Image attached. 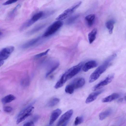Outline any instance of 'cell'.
Segmentation results:
<instances>
[{"mask_svg":"<svg viewBox=\"0 0 126 126\" xmlns=\"http://www.w3.org/2000/svg\"><path fill=\"white\" fill-rule=\"evenodd\" d=\"M117 56L116 54L112 55L103 63L98 67L90 75L89 79V82L90 83H93L98 79L111 64L112 62L116 59Z\"/></svg>","mask_w":126,"mask_h":126,"instance_id":"1","label":"cell"},{"mask_svg":"<svg viewBox=\"0 0 126 126\" xmlns=\"http://www.w3.org/2000/svg\"><path fill=\"white\" fill-rule=\"evenodd\" d=\"M82 3L81 1H78L73 5L65 10L56 19L57 20L61 21L64 20L70 16L77 9Z\"/></svg>","mask_w":126,"mask_h":126,"instance_id":"2","label":"cell"},{"mask_svg":"<svg viewBox=\"0 0 126 126\" xmlns=\"http://www.w3.org/2000/svg\"><path fill=\"white\" fill-rule=\"evenodd\" d=\"M63 24L61 21L58 20L54 22L48 28L43 36L46 37L53 35L62 27Z\"/></svg>","mask_w":126,"mask_h":126,"instance_id":"3","label":"cell"},{"mask_svg":"<svg viewBox=\"0 0 126 126\" xmlns=\"http://www.w3.org/2000/svg\"><path fill=\"white\" fill-rule=\"evenodd\" d=\"M34 109L33 107L30 106L22 110L17 117V124H19L30 116L32 113Z\"/></svg>","mask_w":126,"mask_h":126,"instance_id":"4","label":"cell"},{"mask_svg":"<svg viewBox=\"0 0 126 126\" xmlns=\"http://www.w3.org/2000/svg\"><path fill=\"white\" fill-rule=\"evenodd\" d=\"M84 65V63L81 62L70 68L64 74L68 80L78 74L81 71Z\"/></svg>","mask_w":126,"mask_h":126,"instance_id":"5","label":"cell"},{"mask_svg":"<svg viewBox=\"0 0 126 126\" xmlns=\"http://www.w3.org/2000/svg\"><path fill=\"white\" fill-rule=\"evenodd\" d=\"M14 49V47L13 46L3 49L0 52V61H4L7 59Z\"/></svg>","mask_w":126,"mask_h":126,"instance_id":"6","label":"cell"},{"mask_svg":"<svg viewBox=\"0 0 126 126\" xmlns=\"http://www.w3.org/2000/svg\"><path fill=\"white\" fill-rule=\"evenodd\" d=\"M114 74H112L109 75L105 79L95 86L93 89V91H96L110 84L113 80Z\"/></svg>","mask_w":126,"mask_h":126,"instance_id":"7","label":"cell"},{"mask_svg":"<svg viewBox=\"0 0 126 126\" xmlns=\"http://www.w3.org/2000/svg\"><path fill=\"white\" fill-rule=\"evenodd\" d=\"M73 113V111L71 109L66 112L61 116L57 124V126H60L65 122L69 120Z\"/></svg>","mask_w":126,"mask_h":126,"instance_id":"8","label":"cell"},{"mask_svg":"<svg viewBox=\"0 0 126 126\" xmlns=\"http://www.w3.org/2000/svg\"><path fill=\"white\" fill-rule=\"evenodd\" d=\"M85 80L84 78L79 77L74 79L70 84L75 89L82 87L85 85Z\"/></svg>","mask_w":126,"mask_h":126,"instance_id":"9","label":"cell"},{"mask_svg":"<svg viewBox=\"0 0 126 126\" xmlns=\"http://www.w3.org/2000/svg\"><path fill=\"white\" fill-rule=\"evenodd\" d=\"M41 37H39L31 40L21 45L20 47L22 49H27L35 45L40 40Z\"/></svg>","mask_w":126,"mask_h":126,"instance_id":"10","label":"cell"},{"mask_svg":"<svg viewBox=\"0 0 126 126\" xmlns=\"http://www.w3.org/2000/svg\"><path fill=\"white\" fill-rule=\"evenodd\" d=\"M104 91V89H102L95 92L90 94L86 100V103L89 104L94 101L97 99L98 96L103 92Z\"/></svg>","mask_w":126,"mask_h":126,"instance_id":"11","label":"cell"},{"mask_svg":"<svg viewBox=\"0 0 126 126\" xmlns=\"http://www.w3.org/2000/svg\"><path fill=\"white\" fill-rule=\"evenodd\" d=\"M62 113L61 110L59 109H56L53 111L50 118V125H51L55 122L61 115Z\"/></svg>","mask_w":126,"mask_h":126,"instance_id":"12","label":"cell"},{"mask_svg":"<svg viewBox=\"0 0 126 126\" xmlns=\"http://www.w3.org/2000/svg\"><path fill=\"white\" fill-rule=\"evenodd\" d=\"M97 65V63L95 61H90L84 65L82 68V70L84 72H86L91 69L96 67Z\"/></svg>","mask_w":126,"mask_h":126,"instance_id":"13","label":"cell"},{"mask_svg":"<svg viewBox=\"0 0 126 126\" xmlns=\"http://www.w3.org/2000/svg\"><path fill=\"white\" fill-rule=\"evenodd\" d=\"M60 62L58 61H55L52 62L48 68L47 72L46 74V77L48 76L53 72L59 66Z\"/></svg>","mask_w":126,"mask_h":126,"instance_id":"14","label":"cell"},{"mask_svg":"<svg viewBox=\"0 0 126 126\" xmlns=\"http://www.w3.org/2000/svg\"><path fill=\"white\" fill-rule=\"evenodd\" d=\"M119 95L118 93H113L103 99L102 100V101L103 102H110L113 100L118 98L119 97Z\"/></svg>","mask_w":126,"mask_h":126,"instance_id":"15","label":"cell"},{"mask_svg":"<svg viewBox=\"0 0 126 126\" xmlns=\"http://www.w3.org/2000/svg\"><path fill=\"white\" fill-rule=\"evenodd\" d=\"M97 33V29L95 28L90 32L88 34V39L90 44L92 43L95 40Z\"/></svg>","mask_w":126,"mask_h":126,"instance_id":"16","label":"cell"},{"mask_svg":"<svg viewBox=\"0 0 126 126\" xmlns=\"http://www.w3.org/2000/svg\"><path fill=\"white\" fill-rule=\"evenodd\" d=\"M95 18L94 14H91L86 16L85 18L87 24L88 26L91 27L93 25Z\"/></svg>","mask_w":126,"mask_h":126,"instance_id":"17","label":"cell"},{"mask_svg":"<svg viewBox=\"0 0 126 126\" xmlns=\"http://www.w3.org/2000/svg\"><path fill=\"white\" fill-rule=\"evenodd\" d=\"M16 99L15 97L13 95L10 94L3 98L1 101L3 104H6Z\"/></svg>","mask_w":126,"mask_h":126,"instance_id":"18","label":"cell"},{"mask_svg":"<svg viewBox=\"0 0 126 126\" xmlns=\"http://www.w3.org/2000/svg\"><path fill=\"white\" fill-rule=\"evenodd\" d=\"M35 23V22H34L31 19L28 20L20 28V31H21L25 30Z\"/></svg>","mask_w":126,"mask_h":126,"instance_id":"19","label":"cell"},{"mask_svg":"<svg viewBox=\"0 0 126 126\" xmlns=\"http://www.w3.org/2000/svg\"><path fill=\"white\" fill-rule=\"evenodd\" d=\"M115 23V21L113 20H109L106 23V27L109 30L110 34H112L113 33L114 25Z\"/></svg>","mask_w":126,"mask_h":126,"instance_id":"20","label":"cell"},{"mask_svg":"<svg viewBox=\"0 0 126 126\" xmlns=\"http://www.w3.org/2000/svg\"><path fill=\"white\" fill-rule=\"evenodd\" d=\"M112 113L111 109H108L100 113L99 116V119L101 120H104L109 116Z\"/></svg>","mask_w":126,"mask_h":126,"instance_id":"21","label":"cell"},{"mask_svg":"<svg viewBox=\"0 0 126 126\" xmlns=\"http://www.w3.org/2000/svg\"><path fill=\"white\" fill-rule=\"evenodd\" d=\"M46 26V25L45 24H40L38 25L33 28L29 32L28 34L29 35H32L43 29Z\"/></svg>","mask_w":126,"mask_h":126,"instance_id":"22","label":"cell"},{"mask_svg":"<svg viewBox=\"0 0 126 126\" xmlns=\"http://www.w3.org/2000/svg\"><path fill=\"white\" fill-rule=\"evenodd\" d=\"M60 99L57 98H54L51 99L48 103L47 105L48 107H54L59 102Z\"/></svg>","mask_w":126,"mask_h":126,"instance_id":"23","label":"cell"},{"mask_svg":"<svg viewBox=\"0 0 126 126\" xmlns=\"http://www.w3.org/2000/svg\"><path fill=\"white\" fill-rule=\"evenodd\" d=\"M44 13L43 12H40L34 15L31 18L32 20L35 22L39 20L40 18H42Z\"/></svg>","mask_w":126,"mask_h":126,"instance_id":"24","label":"cell"},{"mask_svg":"<svg viewBox=\"0 0 126 126\" xmlns=\"http://www.w3.org/2000/svg\"><path fill=\"white\" fill-rule=\"evenodd\" d=\"M74 89L70 84L67 85L66 87L65 91L66 93L72 94L74 93Z\"/></svg>","mask_w":126,"mask_h":126,"instance_id":"25","label":"cell"},{"mask_svg":"<svg viewBox=\"0 0 126 126\" xmlns=\"http://www.w3.org/2000/svg\"><path fill=\"white\" fill-rule=\"evenodd\" d=\"M84 120V118L83 117H77L74 121V125L77 126L81 124L83 122Z\"/></svg>","mask_w":126,"mask_h":126,"instance_id":"26","label":"cell"},{"mask_svg":"<svg viewBox=\"0 0 126 126\" xmlns=\"http://www.w3.org/2000/svg\"><path fill=\"white\" fill-rule=\"evenodd\" d=\"M21 6L20 5V4L17 5L10 12L9 14V17L11 18L13 17L15 14L18 10L20 8Z\"/></svg>","mask_w":126,"mask_h":126,"instance_id":"27","label":"cell"},{"mask_svg":"<svg viewBox=\"0 0 126 126\" xmlns=\"http://www.w3.org/2000/svg\"><path fill=\"white\" fill-rule=\"evenodd\" d=\"M79 16V15L77 14L70 17L68 20L67 22V24H70L72 23Z\"/></svg>","mask_w":126,"mask_h":126,"instance_id":"28","label":"cell"},{"mask_svg":"<svg viewBox=\"0 0 126 126\" xmlns=\"http://www.w3.org/2000/svg\"><path fill=\"white\" fill-rule=\"evenodd\" d=\"M50 50V49H48L44 52L36 55L34 57H35V58H40L41 57L47 55L49 52Z\"/></svg>","mask_w":126,"mask_h":126,"instance_id":"29","label":"cell"},{"mask_svg":"<svg viewBox=\"0 0 126 126\" xmlns=\"http://www.w3.org/2000/svg\"><path fill=\"white\" fill-rule=\"evenodd\" d=\"M21 84L23 86H27L29 84V80L28 78H25L22 80Z\"/></svg>","mask_w":126,"mask_h":126,"instance_id":"30","label":"cell"},{"mask_svg":"<svg viewBox=\"0 0 126 126\" xmlns=\"http://www.w3.org/2000/svg\"><path fill=\"white\" fill-rule=\"evenodd\" d=\"M17 1V0H9L4 3L3 5L4 6L7 5L15 3Z\"/></svg>","mask_w":126,"mask_h":126,"instance_id":"31","label":"cell"},{"mask_svg":"<svg viewBox=\"0 0 126 126\" xmlns=\"http://www.w3.org/2000/svg\"><path fill=\"white\" fill-rule=\"evenodd\" d=\"M4 110L7 113H10L12 112L13 110V108L11 107L7 106L4 107Z\"/></svg>","mask_w":126,"mask_h":126,"instance_id":"32","label":"cell"},{"mask_svg":"<svg viewBox=\"0 0 126 126\" xmlns=\"http://www.w3.org/2000/svg\"><path fill=\"white\" fill-rule=\"evenodd\" d=\"M23 126H35L34 122L33 121L28 122L25 123Z\"/></svg>","mask_w":126,"mask_h":126,"instance_id":"33","label":"cell"},{"mask_svg":"<svg viewBox=\"0 0 126 126\" xmlns=\"http://www.w3.org/2000/svg\"><path fill=\"white\" fill-rule=\"evenodd\" d=\"M39 117L38 116H36L33 118V120L34 122H36L39 119Z\"/></svg>","mask_w":126,"mask_h":126,"instance_id":"34","label":"cell"},{"mask_svg":"<svg viewBox=\"0 0 126 126\" xmlns=\"http://www.w3.org/2000/svg\"><path fill=\"white\" fill-rule=\"evenodd\" d=\"M68 121H69L68 120L65 122V123H64L63 124V125L61 126H66Z\"/></svg>","mask_w":126,"mask_h":126,"instance_id":"35","label":"cell"},{"mask_svg":"<svg viewBox=\"0 0 126 126\" xmlns=\"http://www.w3.org/2000/svg\"><path fill=\"white\" fill-rule=\"evenodd\" d=\"M4 63V61H0V66H2L3 65V64Z\"/></svg>","mask_w":126,"mask_h":126,"instance_id":"36","label":"cell"},{"mask_svg":"<svg viewBox=\"0 0 126 126\" xmlns=\"http://www.w3.org/2000/svg\"><path fill=\"white\" fill-rule=\"evenodd\" d=\"M123 99L122 98H121L119 99V102H121L123 101Z\"/></svg>","mask_w":126,"mask_h":126,"instance_id":"37","label":"cell"},{"mask_svg":"<svg viewBox=\"0 0 126 126\" xmlns=\"http://www.w3.org/2000/svg\"><path fill=\"white\" fill-rule=\"evenodd\" d=\"M125 99L126 101V96L125 97Z\"/></svg>","mask_w":126,"mask_h":126,"instance_id":"38","label":"cell"},{"mask_svg":"<svg viewBox=\"0 0 126 126\" xmlns=\"http://www.w3.org/2000/svg\"><path fill=\"white\" fill-rule=\"evenodd\" d=\"M50 126V125L47 126Z\"/></svg>","mask_w":126,"mask_h":126,"instance_id":"39","label":"cell"}]
</instances>
